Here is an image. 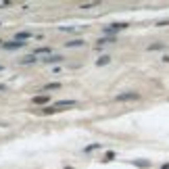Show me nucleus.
I'll list each match as a JSON object with an SVG mask.
<instances>
[{"mask_svg": "<svg viewBox=\"0 0 169 169\" xmlns=\"http://www.w3.org/2000/svg\"><path fill=\"white\" fill-rule=\"evenodd\" d=\"M75 105H77L75 100H59L50 109H46V113H52V111H59V109H65V107H75Z\"/></svg>", "mask_w": 169, "mask_h": 169, "instance_id": "nucleus-1", "label": "nucleus"}, {"mask_svg": "<svg viewBox=\"0 0 169 169\" xmlns=\"http://www.w3.org/2000/svg\"><path fill=\"white\" fill-rule=\"evenodd\" d=\"M125 27H127L125 23H115V25H109L105 32H107V34H115V32H119V29H125Z\"/></svg>", "mask_w": 169, "mask_h": 169, "instance_id": "nucleus-2", "label": "nucleus"}, {"mask_svg": "<svg viewBox=\"0 0 169 169\" xmlns=\"http://www.w3.org/2000/svg\"><path fill=\"white\" fill-rule=\"evenodd\" d=\"M140 98V94H119L117 96V100H138Z\"/></svg>", "mask_w": 169, "mask_h": 169, "instance_id": "nucleus-3", "label": "nucleus"}, {"mask_svg": "<svg viewBox=\"0 0 169 169\" xmlns=\"http://www.w3.org/2000/svg\"><path fill=\"white\" fill-rule=\"evenodd\" d=\"M4 46H6V48H23V46H25V42H19V40H15V42H6Z\"/></svg>", "mask_w": 169, "mask_h": 169, "instance_id": "nucleus-4", "label": "nucleus"}, {"mask_svg": "<svg viewBox=\"0 0 169 169\" xmlns=\"http://www.w3.org/2000/svg\"><path fill=\"white\" fill-rule=\"evenodd\" d=\"M59 61H63V57H59V54H52V57L44 59V63H59Z\"/></svg>", "mask_w": 169, "mask_h": 169, "instance_id": "nucleus-5", "label": "nucleus"}, {"mask_svg": "<svg viewBox=\"0 0 169 169\" xmlns=\"http://www.w3.org/2000/svg\"><path fill=\"white\" fill-rule=\"evenodd\" d=\"M21 63H25V65H29V63H36V57H34V54H29V57H25V59H21Z\"/></svg>", "mask_w": 169, "mask_h": 169, "instance_id": "nucleus-6", "label": "nucleus"}, {"mask_svg": "<svg viewBox=\"0 0 169 169\" xmlns=\"http://www.w3.org/2000/svg\"><path fill=\"white\" fill-rule=\"evenodd\" d=\"M109 61H111V57H100L98 61H96V65H107Z\"/></svg>", "mask_w": 169, "mask_h": 169, "instance_id": "nucleus-7", "label": "nucleus"}, {"mask_svg": "<svg viewBox=\"0 0 169 169\" xmlns=\"http://www.w3.org/2000/svg\"><path fill=\"white\" fill-rule=\"evenodd\" d=\"M84 40H73V42H67V46H82Z\"/></svg>", "mask_w": 169, "mask_h": 169, "instance_id": "nucleus-8", "label": "nucleus"}, {"mask_svg": "<svg viewBox=\"0 0 169 169\" xmlns=\"http://www.w3.org/2000/svg\"><path fill=\"white\" fill-rule=\"evenodd\" d=\"M59 88V84H48V86H44V90H57Z\"/></svg>", "mask_w": 169, "mask_h": 169, "instance_id": "nucleus-9", "label": "nucleus"}, {"mask_svg": "<svg viewBox=\"0 0 169 169\" xmlns=\"http://www.w3.org/2000/svg\"><path fill=\"white\" fill-rule=\"evenodd\" d=\"M2 90H6V86H2V84H0V92H2Z\"/></svg>", "mask_w": 169, "mask_h": 169, "instance_id": "nucleus-10", "label": "nucleus"}, {"mask_svg": "<svg viewBox=\"0 0 169 169\" xmlns=\"http://www.w3.org/2000/svg\"><path fill=\"white\" fill-rule=\"evenodd\" d=\"M0 71H2V67H0Z\"/></svg>", "mask_w": 169, "mask_h": 169, "instance_id": "nucleus-11", "label": "nucleus"}]
</instances>
